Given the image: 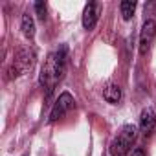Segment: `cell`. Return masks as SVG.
<instances>
[{
    "label": "cell",
    "mask_w": 156,
    "mask_h": 156,
    "mask_svg": "<svg viewBox=\"0 0 156 156\" xmlns=\"http://www.w3.org/2000/svg\"><path fill=\"white\" fill-rule=\"evenodd\" d=\"M154 127H156L154 110H152V108H143L141 114H140V130H141L145 136H149V134H152Z\"/></svg>",
    "instance_id": "52a82bcc"
},
{
    "label": "cell",
    "mask_w": 156,
    "mask_h": 156,
    "mask_svg": "<svg viewBox=\"0 0 156 156\" xmlns=\"http://www.w3.org/2000/svg\"><path fill=\"white\" fill-rule=\"evenodd\" d=\"M134 9H136V2H134V0H123V2H121V15H123L125 20L132 19Z\"/></svg>",
    "instance_id": "30bf717a"
},
{
    "label": "cell",
    "mask_w": 156,
    "mask_h": 156,
    "mask_svg": "<svg viewBox=\"0 0 156 156\" xmlns=\"http://www.w3.org/2000/svg\"><path fill=\"white\" fill-rule=\"evenodd\" d=\"M154 37H156V20H145L140 31V53L141 55H145L151 50Z\"/></svg>",
    "instance_id": "277c9868"
},
{
    "label": "cell",
    "mask_w": 156,
    "mask_h": 156,
    "mask_svg": "<svg viewBox=\"0 0 156 156\" xmlns=\"http://www.w3.org/2000/svg\"><path fill=\"white\" fill-rule=\"evenodd\" d=\"M75 107V101H73V98L68 94V92H62L61 96H59V99L55 101V105H53V108H51V112H50V123H53V121H57V119H61V118H64L72 108Z\"/></svg>",
    "instance_id": "3957f363"
},
{
    "label": "cell",
    "mask_w": 156,
    "mask_h": 156,
    "mask_svg": "<svg viewBox=\"0 0 156 156\" xmlns=\"http://www.w3.org/2000/svg\"><path fill=\"white\" fill-rule=\"evenodd\" d=\"M103 98L107 103L110 105H118L121 101V88L118 85H108L105 90H103Z\"/></svg>",
    "instance_id": "9c48e42d"
},
{
    "label": "cell",
    "mask_w": 156,
    "mask_h": 156,
    "mask_svg": "<svg viewBox=\"0 0 156 156\" xmlns=\"http://www.w3.org/2000/svg\"><path fill=\"white\" fill-rule=\"evenodd\" d=\"M24 156H26V154H24Z\"/></svg>",
    "instance_id": "4fadbf2b"
},
{
    "label": "cell",
    "mask_w": 156,
    "mask_h": 156,
    "mask_svg": "<svg viewBox=\"0 0 156 156\" xmlns=\"http://www.w3.org/2000/svg\"><path fill=\"white\" fill-rule=\"evenodd\" d=\"M99 13H101V6L98 2H88L85 6V11H83V28L88 30V31L94 30L96 24H98Z\"/></svg>",
    "instance_id": "5b68a950"
},
{
    "label": "cell",
    "mask_w": 156,
    "mask_h": 156,
    "mask_svg": "<svg viewBox=\"0 0 156 156\" xmlns=\"http://www.w3.org/2000/svg\"><path fill=\"white\" fill-rule=\"evenodd\" d=\"M127 156H145V151H143L141 147H132V149L127 152Z\"/></svg>",
    "instance_id": "7c38bea8"
},
{
    "label": "cell",
    "mask_w": 156,
    "mask_h": 156,
    "mask_svg": "<svg viewBox=\"0 0 156 156\" xmlns=\"http://www.w3.org/2000/svg\"><path fill=\"white\" fill-rule=\"evenodd\" d=\"M20 30H22V35L26 39H33L35 37V20L30 13H24L22 15V20H20Z\"/></svg>",
    "instance_id": "ba28073f"
},
{
    "label": "cell",
    "mask_w": 156,
    "mask_h": 156,
    "mask_svg": "<svg viewBox=\"0 0 156 156\" xmlns=\"http://www.w3.org/2000/svg\"><path fill=\"white\" fill-rule=\"evenodd\" d=\"M33 62H35V53H33L31 50H28V48L20 50V51L17 53L15 66H13V68H15V73L19 75V73H22V72H28V70H31Z\"/></svg>",
    "instance_id": "8992f818"
},
{
    "label": "cell",
    "mask_w": 156,
    "mask_h": 156,
    "mask_svg": "<svg viewBox=\"0 0 156 156\" xmlns=\"http://www.w3.org/2000/svg\"><path fill=\"white\" fill-rule=\"evenodd\" d=\"M35 13L41 20H46V13H48V8L44 2H35Z\"/></svg>",
    "instance_id": "8fae6325"
},
{
    "label": "cell",
    "mask_w": 156,
    "mask_h": 156,
    "mask_svg": "<svg viewBox=\"0 0 156 156\" xmlns=\"http://www.w3.org/2000/svg\"><path fill=\"white\" fill-rule=\"evenodd\" d=\"M66 72V46H61L59 50L51 51L41 70V85L51 92L53 87L62 79Z\"/></svg>",
    "instance_id": "6da1fadb"
},
{
    "label": "cell",
    "mask_w": 156,
    "mask_h": 156,
    "mask_svg": "<svg viewBox=\"0 0 156 156\" xmlns=\"http://www.w3.org/2000/svg\"><path fill=\"white\" fill-rule=\"evenodd\" d=\"M134 140H136V127L134 125H123L108 147L110 154L112 156H127V152L132 149Z\"/></svg>",
    "instance_id": "7a4b0ae2"
}]
</instances>
